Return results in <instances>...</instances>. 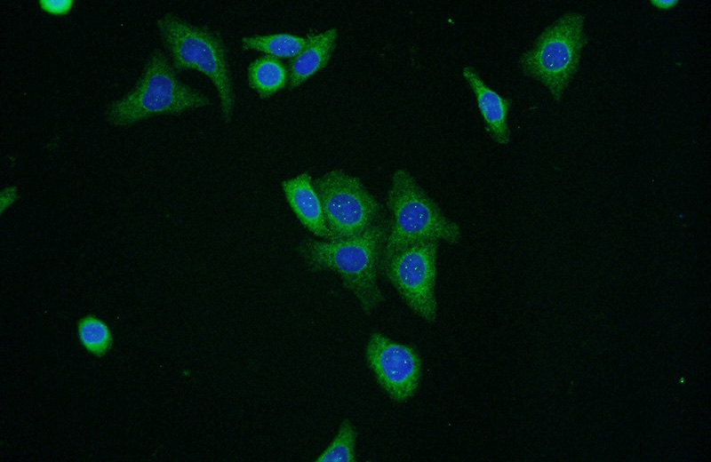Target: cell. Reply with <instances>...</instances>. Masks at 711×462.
<instances>
[{"label": "cell", "instance_id": "cell-1", "mask_svg": "<svg viewBox=\"0 0 711 462\" xmlns=\"http://www.w3.org/2000/svg\"><path fill=\"white\" fill-rule=\"evenodd\" d=\"M388 227L385 215L358 235L339 241L307 239L297 251L309 270L336 273L363 312L371 315L384 301L378 276Z\"/></svg>", "mask_w": 711, "mask_h": 462}, {"label": "cell", "instance_id": "cell-2", "mask_svg": "<svg viewBox=\"0 0 711 462\" xmlns=\"http://www.w3.org/2000/svg\"><path fill=\"white\" fill-rule=\"evenodd\" d=\"M390 212L384 259L407 246L427 241L458 244L460 226L448 218L406 170H396L387 194ZM381 261V260H380Z\"/></svg>", "mask_w": 711, "mask_h": 462}, {"label": "cell", "instance_id": "cell-3", "mask_svg": "<svg viewBox=\"0 0 711 462\" xmlns=\"http://www.w3.org/2000/svg\"><path fill=\"white\" fill-rule=\"evenodd\" d=\"M210 104L205 94L177 77L168 58L156 49L134 88L111 102L105 116L112 124L126 126L155 116L180 115Z\"/></svg>", "mask_w": 711, "mask_h": 462}, {"label": "cell", "instance_id": "cell-4", "mask_svg": "<svg viewBox=\"0 0 711 462\" xmlns=\"http://www.w3.org/2000/svg\"><path fill=\"white\" fill-rule=\"evenodd\" d=\"M161 39L170 52L175 71L196 70L214 85L225 123L232 119L236 94L228 52L221 36L206 26L191 24L173 13L156 21Z\"/></svg>", "mask_w": 711, "mask_h": 462}, {"label": "cell", "instance_id": "cell-5", "mask_svg": "<svg viewBox=\"0 0 711 462\" xmlns=\"http://www.w3.org/2000/svg\"><path fill=\"white\" fill-rule=\"evenodd\" d=\"M584 25L580 12L564 13L520 58L523 73L546 86L557 102L579 69L581 50L587 43Z\"/></svg>", "mask_w": 711, "mask_h": 462}, {"label": "cell", "instance_id": "cell-6", "mask_svg": "<svg viewBox=\"0 0 711 462\" xmlns=\"http://www.w3.org/2000/svg\"><path fill=\"white\" fill-rule=\"evenodd\" d=\"M314 184L323 205L327 241L358 235L386 215L383 206L362 181L342 170L330 171Z\"/></svg>", "mask_w": 711, "mask_h": 462}, {"label": "cell", "instance_id": "cell-7", "mask_svg": "<svg viewBox=\"0 0 711 462\" xmlns=\"http://www.w3.org/2000/svg\"><path fill=\"white\" fill-rule=\"evenodd\" d=\"M439 242L427 241L399 250L381 259L379 273L406 306L427 323L438 315L435 293Z\"/></svg>", "mask_w": 711, "mask_h": 462}, {"label": "cell", "instance_id": "cell-8", "mask_svg": "<svg viewBox=\"0 0 711 462\" xmlns=\"http://www.w3.org/2000/svg\"><path fill=\"white\" fill-rule=\"evenodd\" d=\"M365 360L377 383L395 402L411 399L421 378V359L417 351L374 331L365 346Z\"/></svg>", "mask_w": 711, "mask_h": 462}, {"label": "cell", "instance_id": "cell-9", "mask_svg": "<svg viewBox=\"0 0 711 462\" xmlns=\"http://www.w3.org/2000/svg\"><path fill=\"white\" fill-rule=\"evenodd\" d=\"M462 75L475 96L485 130L499 145L508 144L510 130L507 115L512 100L490 88L474 67L465 66Z\"/></svg>", "mask_w": 711, "mask_h": 462}, {"label": "cell", "instance_id": "cell-10", "mask_svg": "<svg viewBox=\"0 0 711 462\" xmlns=\"http://www.w3.org/2000/svg\"><path fill=\"white\" fill-rule=\"evenodd\" d=\"M284 196L301 225L316 236L328 240L320 196L311 175L302 172L282 182Z\"/></svg>", "mask_w": 711, "mask_h": 462}, {"label": "cell", "instance_id": "cell-11", "mask_svg": "<svg viewBox=\"0 0 711 462\" xmlns=\"http://www.w3.org/2000/svg\"><path fill=\"white\" fill-rule=\"evenodd\" d=\"M338 38L335 28L311 34L303 50L291 60L288 68V88L295 89L304 84L329 63Z\"/></svg>", "mask_w": 711, "mask_h": 462}, {"label": "cell", "instance_id": "cell-12", "mask_svg": "<svg viewBox=\"0 0 711 462\" xmlns=\"http://www.w3.org/2000/svg\"><path fill=\"white\" fill-rule=\"evenodd\" d=\"M247 77L249 86L260 98L268 99L288 84L289 74L279 59L263 55L250 63Z\"/></svg>", "mask_w": 711, "mask_h": 462}, {"label": "cell", "instance_id": "cell-13", "mask_svg": "<svg viewBox=\"0 0 711 462\" xmlns=\"http://www.w3.org/2000/svg\"><path fill=\"white\" fill-rule=\"evenodd\" d=\"M308 37L290 33H275L244 36L241 40L244 50H253L276 59H293L306 46Z\"/></svg>", "mask_w": 711, "mask_h": 462}, {"label": "cell", "instance_id": "cell-14", "mask_svg": "<svg viewBox=\"0 0 711 462\" xmlns=\"http://www.w3.org/2000/svg\"><path fill=\"white\" fill-rule=\"evenodd\" d=\"M77 337L82 346L98 357L105 355L113 344L111 329L105 321L94 315H84L79 320Z\"/></svg>", "mask_w": 711, "mask_h": 462}, {"label": "cell", "instance_id": "cell-15", "mask_svg": "<svg viewBox=\"0 0 711 462\" xmlns=\"http://www.w3.org/2000/svg\"><path fill=\"white\" fill-rule=\"evenodd\" d=\"M357 432L348 418L344 419L337 434L316 459V462H356Z\"/></svg>", "mask_w": 711, "mask_h": 462}, {"label": "cell", "instance_id": "cell-16", "mask_svg": "<svg viewBox=\"0 0 711 462\" xmlns=\"http://www.w3.org/2000/svg\"><path fill=\"white\" fill-rule=\"evenodd\" d=\"M40 8L52 15L63 16L68 14L74 6V0H40Z\"/></svg>", "mask_w": 711, "mask_h": 462}, {"label": "cell", "instance_id": "cell-17", "mask_svg": "<svg viewBox=\"0 0 711 462\" xmlns=\"http://www.w3.org/2000/svg\"><path fill=\"white\" fill-rule=\"evenodd\" d=\"M18 189L16 187L9 186L4 187L1 191L0 195L1 212L3 213L7 208L15 203L18 199Z\"/></svg>", "mask_w": 711, "mask_h": 462}, {"label": "cell", "instance_id": "cell-18", "mask_svg": "<svg viewBox=\"0 0 711 462\" xmlns=\"http://www.w3.org/2000/svg\"><path fill=\"white\" fill-rule=\"evenodd\" d=\"M651 4L659 10H669L675 7L678 1L675 0H651Z\"/></svg>", "mask_w": 711, "mask_h": 462}]
</instances>
